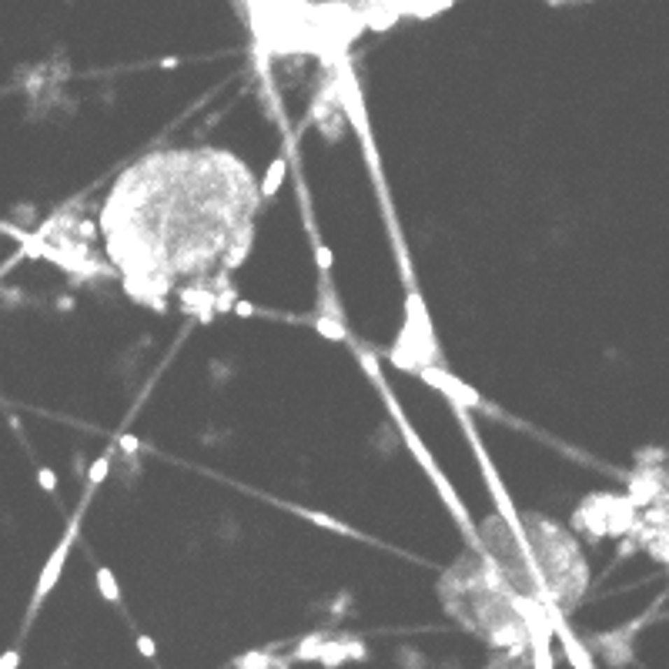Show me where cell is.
I'll list each match as a JSON object with an SVG mask.
<instances>
[{
	"instance_id": "1",
	"label": "cell",
	"mask_w": 669,
	"mask_h": 669,
	"mask_svg": "<svg viewBox=\"0 0 669 669\" xmlns=\"http://www.w3.org/2000/svg\"><path fill=\"white\" fill-rule=\"evenodd\" d=\"M258 184L221 148H167L141 157L101 211L107 258L134 302L211 318L231 304V272L255 241Z\"/></svg>"
},
{
	"instance_id": "2",
	"label": "cell",
	"mask_w": 669,
	"mask_h": 669,
	"mask_svg": "<svg viewBox=\"0 0 669 669\" xmlns=\"http://www.w3.org/2000/svg\"><path fill=\"white\" fill-rule=\"evenodd\" d=\"M442 603L469 633L482 636L488 646L499 649H526L529 639L535 642V653H546L542 639L533 633L526 612L512 593L492 576V569L482 563L479 552L462 556L445 576H442Z\"/></svg>"
},
{
	"instance_id": "3",
	"label": "cell",
	"mask_w": 669,
	"mask_h": 669,
	"mask_svg": "<svg viewBox=\"0 0 669 669\" xmlns=\"http://www.w3.org/2000/svg\"><path fill=\"white\" fill-rule=\"evenodd\" d=\"M67 549H71V535L61 542V549L54 552V559L47 563V569H44V579L37 582V593H34V606H41V599H44L47 593H50V586L57 582V572H61V563H64V556H67Z\"/></svg>"
},
{
	"instance_id": "4",
	"label": "cell",
	"mask_w": 669,
	"mask_h": 669,
	"mask_svg": "<svg viewBox=\"0 0 669 669\" xmlns=\"http://www.w3.org/2000/svg\"><path fill=\"white\" fill-rule=\"evenodd\" d=\"M17 663H20L17 649H10V653H3V656H0V669H17Z\"/></svg>"
},
{
	"instance_id": "5",
	"label": "cell",
	"mask_w": 669,
	"mask_h": 669,
	"mask_svg": "<svg viewBox=\"0 0 669 669\" xmlns=\"http://www.w3.org/2000/svg\"><path fill=\"white\" fill-rule=\"evenodd\" d=\"M101 586H104V593L111 596V599L118 596V593H114V586H111V572H101Z\"/></svg>"
},
{
	"instance_id": "6",
	"label": "cell",
	"mask_w": 669,
	"mask_h": 669,
	"mask_svg": "<svg viewBox=\"0 0 669 669\" xmlns=\"http://www.w3.org/2000/svg\"><path fill=\"white\" fill-rule=\"evenodd\" d=\"M137 646H141V653H144V656H154V642H151V639L141 636V639H137Z\"/></svg>"
},
{
	"instance_id": "7",
	"label": "cell",
	"mask_w": 669,
	"mask_h": 669,
	"mask_svg": "<svg viewBox=\"0 0 669 669\" xmlns=\"http://www.w3.org/2000/svg\"><path fill=\"white\" fill-rule=\"evenodd\" d=\"M41 482H44L47 488H54V475H50V472H41Z\"/></svg>"
}]
</instances>
